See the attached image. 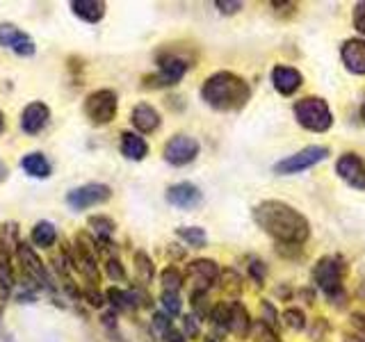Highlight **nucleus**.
Wrapping results in <instances>:
<instances>
[{
	"label": "nucleus",
	"mask_w": 365,
	"mask_h": 342,
	"mask_svg": "<svg viewBox=\"0 0 365 342\" xmlns=\"http://www.w3.org/2000/svg\"><path fill=\"white\" fill-rule=\"evenodd\" d=\"M251 214H254L256 226H260L272 239H277V244L302 247L311 237V224H308V219L285 201H260Z\"/></svg>",
	"instance_id": "obj_1"
},
{
	"label": "nucleus",
	"mask_w": 365,
	"mask_h": 342,
	"mask_svg": "<svg viewBox=\"0 0 365 342\" xmlns=\"http://www.w3.org/2000/svg\"><path fill=\"white\" fill-rule=\"evenodd\" d=\"M201 98L217 112H240L251 100V87L233 71H217L205 78Z\"/></svg>",
	"instance_id": "obj_2"
},
{
	"label": "nucleus",
	"mask_w": 365,
	"mask_h": 342,
	"mask_svg": "<svg viewBox=\"0 0 365 342\" xmlns=\"http://www.w3.org/2000/svg\"><path fill=\"white\" fill-rule=\"evenodd\" d=\"M342 279H345V262L338 256H322L313 267V283L319 290L327 294V299L331 304H336L338 308L345 304L347 292L345 285H342Z\"/></svg>",
	"instance_id": "obj_3"
},
{
	"label": "nucleus",
	"mask_w": 365,
	"mask_h": 342,
	"mask_svg": "<svg viewBox=\"0 0 365 342\" xmlns=\"http://www.w3.org/2000/svg\"><path fill=\"white\" fill-rule=\"evenodd\" d=\"M19 226L14 222H7L0 226V296L7 299L16 285V269L14 256L19 247Z\"/></svg>",
	"instance_id": "obj_4"
},
{
	"label": "nucleus",
	"mask_w": 365,
	"mask_h": 342,
	"mask_svg": "<svg viewBox=\"0 0 365 342\" xmlns=\"http://www.w3.org/2000/svg\"><path fill=\"white\" fill-rule=\"evenodd\" d=\"M292 114L297 123L311 133H327L331 125H334V114H331L329 103L319 96L299 98L294 103Z\"/></svg>",
	"instance_id": "obj_5"
},
{
	"label": "nucleus",
	"mask_w": 365,
	"mask_h": 342,
	"mask_svg": "<svg viewBox=\"0 0 365 342\" xmlns=\"http://www.w3.org/2000/svg\"><path fill=\"white\" fill-rule=\"evenodd\" d=\"M190 60L176 53H165L158 57V71L153 76L144 78V87L151 89H163V87H174L178 85L185 73L190 71Z\"/></svg>",
	"instance_id": "obj_6"
},
{
	"label": "nucleus",
	"mask_w": 365,
	"mask_h": 342,
	"mask_svg": "<svg viewBox=\"0 0 365 342\" xmlns=\"http://www.w3.org/2000/svg\"><path fill=\"white\" fill-rule=\"evenodd\" d=\"M98 249H96V237H89L87 233H80L73 242V265L76 271L87 281L89 288H98L101 283V271H98Z\"/></svg>",
	"instance_id": "obj_7"
},
{
	"label": "nucleus",
	"mask_w": 365,
	"mask_h": 342,
	"mask_svg": "<svg viewBox=\"0 0 365 342\" xmlns=\"http://www.w3.org/2000/svg\"><path fill=\"white\" fill-rule=\"evenodd\" d=\"M119 96L114 89H96L85 98V117L94 125H108L117 119Z\"/></svg>",
	"instance_id": "obj_8"
},
{
	"label": "nucleus",
	"mask_w": 365,
	"mask_h": 342,
	"mask_svg": "<svg viewBox=\"0 0 365 342\" xmlns=\"http://www.w3.org/2000/svg\"><path fill=\"white\" fill-rule=\"evenodd\" d=\"M329 157V148L327 146H306L302 148V151H297L288 157L279 160L277 165H274V174L279 176H294V174H302V171L311 169L319 162H324V160Z\"/></svg>",
	"instance_id": "obj_9"
},
{
	"label": "nucleus",
	"mask_w": 365,
	"mask_h": 342,
	"mask_svg": "<svg viewBox=\"0 0 365 342\" xmlns=\"http://www.w3.org/2000/svg\"><path fill=\"white\" fill-rule=\"evenodd\" d=\"M112 199V187L106 185V182H87V185L73 187L66 194V205L71 210L80 212L87 208H96V205H103Z\"/></svg>",
	"instance_id": "obj_10"
},
{
	"label": "nucleus",
	"mask_w": 365,
	"mask_h": 342,
	"mask_svg": "<svg viewBox=\"0 0 365 342\" xmlns=\"http://www.w3.org/2000/svg\"><path fill=\"white\" fill-rule=\"evenodd\" d=\"M201 151L199 142L190 135H174L163 148V157L171 167H185L197 160Z\"/></svg>",
	"instance_id": "obj_11"
},
{
	"label": "nucleus",
	"mask_w": 365,
	"mask_h": 342,
	"mask_svg": "<svg viewBox=\"0 0 365 342\" xmlns=\"http://www.w3.org/2000/svg\"><path fill=\"white\" fill-rule=\"evenodd\" d=\"M0 48H7L19 57H32L37 53V43L14 23H0Z\"/></svg>",
	"instance_id": "obj_12"
},
{
	"label": "nucleus",
	"mask_w": 365,
	"mask_h": 342,
	"mask_svg": "<svg viewBox=\"0 0 365 342\" xmlns=\"http://www.w3.org/2000/svg\"><path fill=\"white\" fill-rule=\"evenodd\" d=\"M220 265H217L215 260L210 258H199V260H192L190 265L185 267V279L194 285L192 292L194 290H203V292H208V288L215 283V281H220Z\"/></svg>",
	"instance_id": "obj_13"
},
{
	"label": "nucleus",
	"mask_w": 365,
	"mask_h": 342,
	"mask_svg": "<svg viewBox=\"0 0 365 342\" xmlns=\"http://www.w3.org/2000/svg\"><path fill=\"white\" fill-rule=\"evenodd\" d=\"M336 174L349 187L359 192L365 190V160L359 153H342L336 162Z\"/></svg>",
	"instance_id": "obj_14"
},
{
	"label": "nucleus",
	"mask_w": 365,
	"mask_h": 342,
	"mask_svg": "<svg viewBox=\"0 0 365 342\" xmlns=\"http://www.w3.org/2000/svg\"><path fill=\"white\" fill-rule=\"evenodd\" d=\"M48 121H51V108L41 100L28 103L21 112V130L30 137H37L48 125Z\"/></svg>",
	"instance_id": "obj_15"
},
{
	"label": "nucleus",
	"mask_w": 365,
	"mask_h": 342,
	"mask_svg": "<svg viewBox=\"0 0 365 342\" xmlns=\"http://www.w3.org/2000/svg\"><path fill=\"white\" fill-rule=\"evenodd\" d=\"M167 203L180 210H192L203 203V192L194 182H176L167 190Z\"/></svg>",
	"instance_id": "obj_16"
},
{
	"label": "nucleus",
	"mask_w": 365,
	"mask_h": 342,
	"mask_svg": "<svg viewBox=\"0 0 365 342\" xmlns=\"http://www.w3.org/2000/svg\"><path fill=\"white\" fill-rule=\"evenodd\" d=\"M272 85L274 89L283 96H292L297 89L304 85V76L302 71H297L294 66H285V64H277L272 68Z\"/></svg>",
	"instance_id": "obj_17"
},
{
	"label": "nucleus",
	"mask_w": 365,
	"mask_h": 342,
	"mask_svg": "<svg viewBox=\"0 0 365 342\" xmlns=\"http://www.w3.org/2000/svg\"><path fill=\"white\" fill-rule=\"evenodd\" d=\"M130 123L140 135H151L160 128L163 117H160V112L151 103H140V105H135L130 112Z\"/></svg>",
	"instance_id": "obj_18"
},
{
	"label": "nucleus",
	"mask_w": 365,
	"mask_h": 342,
	"mask_svg": "<svg viewBox=\"0 0 365 342\" xmlns=\"http://www.w3.org/2000/svg\"><path fill=\"white\" fill-rule=\"evenodd\" d=\"M340 60L354 76H365V39H347L340 48Z\"/></svg>",
	"instance_id": "obj_19"
},
{
	"label": "nucleus",
	"mask_w": 365,
	"mask_h": 342,
	"mask_svg": "<svg viewBox=\"0 0 365 342\" xmlns=\"http://www.w3.org/2000/svg\"><path fill=\"white\" fill-rule=\"evenodd\" d=\"M119 151L125 160H133V162H142V160L148 155V144L140 133H130L125 130L121 133V144Z\"/></svg>",
	"instance_id": "obj_20"
},
{
	"label": "nucleus",
	"mask_w": 365,
	"mask_h": 342,
	"mask_svg": "<svg viewBox=\"0 0 365 342\" xmlns=\"http://www.w3.org/2000/svg\"><path fill=\"white\" fill-rule=\"evenodd\" d=\"M68 7H71L73 14L80 21H85V23L103 21V16H106V9H108V5L103 3V0H71Z\"/></svg>",
	"instance_id": "obj_21"
},
{
	"label": "nucleus",
	"mask_w": 365,
	"mask_h": 342,
	"mask_svg": "<svg viewBox=\"0 0 365 342\" xmlns=\"http://www.w3.org/2000/svg\"><path fill=\"white\" fill-rule=\"evenodd\" d=\"M21 169L26 171L30 178H37V180H46L51 174H53V167L48 162V157L39 151H32V153H26L21 157Z\"/></svg>",
	"instance_id": "obj_22"
},
{
	"label": "nucleus",
	"mask_w": 365,
	"mask_h": 342,
	"mask_svg": "<svg viewBox=\"0 0 365 342\" xmlns=\"http://www.w3.org/2000/svg\"><path fill=\"white\" fill-rule=\"evenodd\" d=\"M231 306V319H228V333H233L235 338H249L251 333V326H254V322H251L249 317V311L240 304V301H231L228 304Z\"/></svg>",
	"instance_id": "obj_23"
},
{
	"label": "nucleus",
	"mask_w": 365,
	"mask_h": 342,
	"mask_svg": "<svg viewBox=\"0 0 365 342\" xmlns=\"http://www.w3.org/2000/svg\"><path fill=\"white\" fill-rule=\"evenodd\" d=\"M57 239V226L48 219H41L32 226V233H30V244L34 249H51Z\"/></svg>",
	"instance_id": "obj_24"
},
{
	"label": "nucleus",
	"mask_w": 365,
	"mask_h": 342,
	"mask_svg": "<svg viewBox=\"0 0 365 342\" xmlns=\"http://www.w3.org/2000/svg\"><path fill=\"white\" fill-rule=\"evenodd\" d=\"M220 288H222L224 294L233 296V299H235V296H240V294H242V290H245L242 274L235 271L233 267L222 269V274H220Z\"/></svg>",
	"instance_id": "obj_25"
},
{
	"label": "nucleus",
	"mask_w": 365,
	"mask_h": 342,
	"mask_svg": "<svg viewBox=\"0 0 365 342\" xmlns=\"http://www.w3.org/2000/svg\"><path fill=\"white\" fill-rule=\"evenodd\" d=\"M176 237L182 239V242L192 249H203L205 242H208V233H205V228L201 226H178Z\"/></svg>",
	"instance_id": "obj_26"
},
{
	"label": "nucleus",
	"mask_w": 365,
	"mask_h": 342,
	"mask_svg": "<svg viewBox=\"0 0 365 342\" xmlns=\"http://www.w3.org/2000/svg\"><path fill=\"white\" fill-rule=\"evenodd\" d=\"M106 299L110 301L112 311H135L137 304H135V296L133 290H121V288H110L106 292Z\"/></svg>",
	"instance_id": "obj_27"
},
{
	"label": "nucleus",
	"mask_w": 365,
	"mask_h": 342,
	"mask_svg": "<svg viewBox=\"0 0 365 342\" xmlns=\"http://www.w3.org/2000/svg\"><path fill=\"white\" fill-rule=\"evenodd\" d=\"M133 265H135V274H137V279H140L142 285H148L153 281L155 265H153V260H151V256L146 254V251H137L135 258H133Z\"/></svg>",
	"instance_id": "obj_28"
},
{
	"label": "nucleus",
	"mask_w": 365,
	"mask_h": 342,
	"mask_svg": "<svg viewBox=\"0 0 365 342\" xmlns=\"http://www.w3.org/2000/svg\"><path fill=\"white\" fill-rule=\"evenodd\" d=\"M160 283H163V292H178L185 283V274H182L178 267L169 265L160 271Z\"/></svg>",
	"instance_id": "obj_29"
},
{
	"label": "nucleus",
	"mask_w": 365,
	"mask_h": 342,
	"mask_svg": "<svg viewBox=\"0 0 365 342\" xmlns=\"http://www.w3.org/2000/svg\"><path fill=\"white\" fill-rule=\"evenodd\" d=\"M87 226L94 231L96 237H103V239L112 237V233L117 231V224H114V219H110V217H106V214H91L87 219Z\"/></svg>",
	"instance_id": "obj_30"
},
{
	"label": "nucleus",
	"mask_w": 365,
	"mask_h": 342,
	"mask_svg": "<svg viewBox=\"0 0 365 342\" xmlns=\"http://www.w3.org/2000/svg\"><path fill=\"white\" fill-rule=\"evenodd\" d=\"M190 304H192V315H197L199 319H210V313H212L215 306L210 304L208 292L194 290L192 296H190Z\"/></svg>",
	"instance_id": "obj_31"
},
{
	"label": "nucleus",
	"mask_w": 365,
	"mask_h": 342,
	"mask_svg": "<svg viewBox=\"0 0 365 342\" xmlns=\"http://www.w3.org/2000/svg\"><path fill=\"white\" fill-rule=\"evenodd\" d=\"M228 319H231V306L228 304H217L210 313V324L215 328V333H228Z\"/></svg>",
	"instance_id": "obj_32"
},
{
	"label": "nucleus",
	"mask_w": 365,
	"mask_h": 342,
	"mask_svg": "<svg viewBox=\"0 0 365 342\" xmlns=\"http://www.w3.org/2000/svg\"><path fill=\"white\" fill-rule=\"evenodd\" d=\"M249 338L254 342H281L279 338V331L272 328L269 324H265L262 319H258V322H254V326H251V333Z\"/></svg>",
	"instance_id": "obj_33"
},
{
	"label": "nucleus",
	"mask_w": 365,
	"mask_h": 342,
	"mask_svg": "<svg viewBox=\"0 0 365 342\" xmlns=\"http://www.w3.org/2000/svg\"><path fill=\"white\" fill-rule=\"evenodd\" d=\"M281 322L288 326L290 331H304L306 328V313L302 308H285L281 315Z\"/></svg>",
	"instance_id": "obj_34"
},
{
	"label": "nucleus",
	"mask_w": 365,
	"mask_h": 342,
	"mask_svg": "<svg viewBox=\"0 0 365 342\" xmlns=\"http://www.w3.org/2000/svg\"><path fill=\"white\" fill-rule=\"evenodd\" d=\"M160 304H163V313H167L169 317H176L182 311V301L178 292H163L160 294Z\"/></svg>",
	"instance_id": "obj_35"
},
{
	"label": "nucleus",
	"mask_w": 365,
	"mask_h": 342,
	"mask_svg": "<svg viewBox=\"0 0 365 342\" xmlns=\"http://www.w3.org/2000/svg\"><path fill=\"white\" fill-rule=\"evenodd\" d=\"M106 274L110 276V281H114V283H121V281H125V269H123L121 260H119L117 256L106 258Z\"/></svg>",
	"instance_id": "obj_36"
},
{
	"label": "nucleus",
	"mask_w": 365,
	"mask_h": 342,
	"mask_svg": "<svg viewBox=\"0 0 365 342\" xmlns=\"http://www.w3.org/2000/svg\"><path fill=\"white\" fill-rule=\"evenodd\" d=\"M247 271H249V276L254 279L258 285H265V279H267V265H265V262H262V260L251 258Z\"/></svg>",
	"instance_id": "obj_37"
},
{
	"label": "nucleus",
	"mask_w": 365,
	"mask_h": 342,
	"mask_svg": "<svg viewBox=\"0 0 365 342\" xmlns=\"http://www.w3.org/2000/svg\"><path fill=\"white\" fill-rule=\"evenodd\" d=\"M201 319L197 315H185L182 317V331H185V336L190 340H197L201 336Z\"/></svg>",
	"instance_id": "obj_38"
},
{
	"label": "nucleus",
	"mask_w": 365,
	"mask_h": 342,
	"mask_svg": "<svg viewBox=\"0 0 365 342\" xmlns=\"http://www.w3.org/2000/svg\"><path fill=\"white\" fill-rule=\"evenodd\" d=\"M260 311H262V322L265 324H269L272 328H277L279 326V313H277V308L272 306V301H267V299H262L260 301Z\"/></svg>",
	"instance_id": "obj_39"
},
{
	"label": "nucleus",
	"mask_w": 365,
	"mask_h": 342,
	"mask_svg": "<svg viewBox=\"0 0 365 342\" xmlns=\"http://www.w3.org/2000/svg\"><path fill=\"white\" fill-rule=\"evenodd\" d=\"M151 324H153V328H155L163 338L169 333L171 328H174V326H171V317H169L167 313H155L153 319H151Z\"/></svg>",
	"instance_id": "obj_40"
},
{
	"label": "nucleus",
	"mask_w": 365,
	"mask_h": 342,
	"mask_svg": "<svg viewBox=\"0 0 365 342\" xmlns=\"http://www.w3.org/2000/svg\"><path fill=\"white\" fill-rule=\"evenodd\" d=\"M215 7L220 9L222 14H226V16H233V14H237V11L245 7V3H240V0H217Z\"/></svg>",
	"instance_id": "obj_41"
},
{
	"label": "nucleus",
	"mask_w": 365,
	"mask_h": 342,
	"mask_svg": "<svg viewBox=\"0 0 365 342\" xmlns=\"http://www.w3.org/2000/svg\"><path fill=\"white\" fill-rule=\"evenodd\" d=\"M327 333H329V322H327V317H317V319H315V324H313V328H311V338H313L315 342H319V340H324Z\"/></svg>",
	"instance_id": "obj_42"
},
{
	"label": "nucleus",
	"mask_w": 365,
	"mask_h": 342,
	"mask_svg": "<svg viewBox=\"0 0 365 342\" xmlns=\"http://www.w3.org/2000/svg\"><path fill=\"white\" fill-rule=\"evenodd\" d=\"M354 28L365 37V0L363 3H356V7H354Z\"/></svg>",
	"instance_id": "obj_43"
},
{
	"label": "nucleus",
	"mask_w": 365,
	"mask_h": 342,
	"mask_svg": "<svg viewBox=\"0 0 365 342\" xmlns=\"http://www.w3.org/2000/svg\"><path fill=\"white\" fill-rule=\"evenodd\" d=\"M349 328H351V333L365 338V315L363 313H351V317H349Z\"/></svg>",
	"instance_id": "obj_44"
},
{
	"label": "nucleus",
	"mask_w": 365,
	"mask_h": 342,
	"mask_svg": "<svg viewBox=\"0 0 365 342\" xmlns=\"http://www.w3.org/2000/svg\"><path fill=\"white\" fill-rule=\"evenodd\" d=\"M83 296L87 299V304H89V306H94V308H103V304L108 301V299H106V294H101V292H98V288H89Z\"/></svg>",
	"instance_id": "obj_45"
},
{
	"label": "nucleus",
	"mask_w": 365,
	"mask_h": 342,
	"mask_svg": "<svg viewBox=\"0 0 365 342\" xmlns=\"http://www.w3.org/2000/svg\"><path fill=\"white\" fill-rule=\"evenodd\" d=\"M297 296H302L308 306L315 304V292H311V290H297Z\"/></svg>",
	"instance_id": "obj_46"
},
{
	"label": "nucleus",
	"mask_w": 365,
	"mask_h": 342,
	"mask_svg": "<svg viewBox=\"0 0 365 342\" xmlns=\"http://www.w3.org/2000/svg\"><path fill=\"white\" fill-rule=\"evenodd\" d=\"M103 324H106V326H117V313H114V311H110V313H103Z\"/></svg>",
	"instance_id": "obj_47"
},
{
	"label": "nucleus",
	"mask_w": 365,
	"mask_h": 342,
	"mask_svg": "<svg viewBox=\"0 0 365 342\" xmlns=\"http://www.w3.org/2000/svg\"><path fill=\"white\" fill-rule=\"evenodd\" d=\"M9 178V167H7V162L5 160H0V185Z\"/></svg>",
	"instance_id": "obj_48"
},
{
	"label": "nucleus",
	"mask_w": 365,
	"mask_h": 342,
	"mask_svg": "<svg viewBox=\"0 0 365 342\" xmlns=\"http://www.w3.org/2000/svg\"><path fill=\"white\" fill-rule=\"evenodd\" d=\"M342 342H365V338L356 336V333H349V331H345V338H342Z\"/></svg>",
	"instance_id": "obj_49"
},
{
	"label": "nucleus",
	"mask_w": 365,
	"mask_h": 342,
	"mask_svg": "<svg viewBox=\"0 0 365 342\" xmlns=\"http://www.w3.org/2000/svg\"><path fill=\"white\" fill-rule=\"evenodd\" d=\"M356 296H359V299H361V301H365V281H361V283H359V290H356Z\"/></svg>",
	"instance_id": "obj_50"
},
{
	"label": "nucleus",
	"mask_w": 365,
	"mask_h": 342,
	"mask_svg": "<svg viewBox=\"0 0 365 342\" xmlns=\"http://www.w3.org/2000/svg\"><path fill=\"white\" fill-rule=\"evenodd\" d=\"M5 133V114H3V110H0V135Z\"/></svg>",
	"instance_id": "obj_51"
},
{
	"label": "nucleus",
	"mask_w": 365,
	"mask_h": 342,
	"mask_svg": "<svg viewBox=\"0 0 365 342\" xmlns=\"http://www.w3.org/2000/svg\"><path fill=\"white\" fill-rule=\"evenodd\" d=\"M361 119L365 121V103H363V105H361Z\"/></svg>",
	"instance_id": "obj_52"
}]
</instances>
